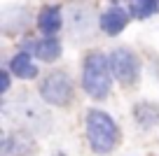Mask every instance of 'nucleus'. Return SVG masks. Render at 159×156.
Returning a JSON list of instances; mask_svg holds the SVG:
<instances>
[{
  "instance_id": "1",
  "label": "nucleus",
  "mask_w": 159,
  "mask_h": 156,
  "mask_svg": "<svg viewBox=\"0 0 159 156\" xmlns=\"http://www.w3.org/2000/svg\"><path fill=\"white\" fill-rule=\"evenodd\" d=\"M110 84H112V70H110V58L101 51H91L84 58L82 65V89L87 96L103 100L110 93Z\"/></svg>"
},
{
  "instance_id": "2",
  "label": "nucleus",
  "mask_w": 159,
  "mask_h": 156,
  "mask_svg": "<svg viewBox=\"0 0 159 156\" xmlns=\"http://www.w3.org/2000/svg\"><path fill=\"white\" fill-rule=\"evenodd\" d=\"M87 140L96 154H108L115 149L119 140V128L115 119L103 110H89L87 112Z\"/></svg>"
},
{
  "instance_id": "3",
  "label": "nucleus",
  "mask_w": 159,
  "mask_h": 156,
  "mask_svg": "<svg viewBox=\"0 0 159 156\" xmlns=\"http://www.w3.org/2000/svg\"><path fill=\"white\" fill-rule=\"evenodd\" d=\"M73 93L75 86L66 72H49L40 84V98L49 105H56V107L68 105L73 100Z\"/></svg>"
},
{
  "instance_id": "4",
  "label": "nucleus",
  "mask_w": 159,
  "mask_h": 156,
  "mask_svg": "<svg viewBox=\"0 0 159 156\" xmlns=\"http://www.w3.org/2000/svg\"><path fill=\"white\" fill-rule=\"evenodd\" d=\"M110 70H112V77L117 79L119 84L124 86H131V84L138 82V75H140V63H138V56L126 47H117L110 51Z\"/></svg>"
},
{
  "instance_id": "5",
  "label": "nucleus",
  "mask_w": 159,
  "mask_h": 156,
  "mask_svg": "<svg viewBox=\"0 0 159 156\" xmlns=\"http://www.w3.org/2000/svg\"><path fill=\"white\" fill-rule=\"evenodd\" d=\"M24 51H30L35 58L45 61V63H54V61L61 56L63 47H61V40H56V35H45L42 40H35V42L26 40Z\"/></svg>"
},
{
  "instance_id": "6",
  "label": "nucleus",
  "mask_w": 159,
  "mask_h": 156,
  "mask_svg": "<svg viewBox=\"0 0 159 156\" xmlns=\"http://www.w3.org/2000/svg\"><path fill=\"white\" fill-rule=\"evenodd\" d=\"M129 16L131 14L126 10H122L119 5H112L108 12L101 14V21H98L101 30H103L105 35H110V37H112V35H119L122 30L126 28V24H129Z\"/></svg>"
},
{
  "instance_id": "7",
  "label": "nucleus",
  "mask_w": 159,
  "mask_h": 156,
  "mask_svg": "<svg viewBox=\"0 0 159 156\" xmlns=\"http://www.w3.org/2000/svg\"><path fill=\"white\" fill-rule=\"evenodd\" d=\"M63 26V16H61L59 5H47L40 10L38 14V30L42 35H56Z\"/></svg>"
},
{
  "instance_id": "8",
  "label": "nucleus",
  "mask_w": 159,
  "mask_h": 156,
  "mask_svg": "<svg viewBox=\"0 0 159 156\" xmlns=\"http://www.w3.org/2000/svg\"><path fill=\"white\" fill-rule=\"evenodd\" d=\"M7 68H10L12 75L19 77V79H33V77H38V65H35L33 58H30V51H24V49L10 58Z\"/></svg>"
},
{
  "instance_id": "9",
  "label": "nucleus",
  "mask_w": 159,
  "mask_h": 156,
  "mask_svg": "<svg viewBox=\"0 0 159 156\" xmlns=\"http://www.w3.org/2000/svg\"><path fill=\"white\" fill-rule=\"evenodd\" d=\"M159 12V0H131L129 14L131 19H150Z\"/></svg>"
},
{
  "instance_id": "10",
  "label": "nucleus",
  "mask_w": 159,
  "mask_h": 156,
  "mask_svg": "<svg viewBox=\"0 0 159 156\" xmlns=\"http://www.w3.org/2000/svg\"><path fill=\"white\" fill-rule=\"evenodd\" d=\"M136 121L143 128H152L159 121V110L154 105H150V102H140L138 107H136Z\"/></svg>"
},
{
  "instance_id": "11",
  "label": "nucleus",
  "mask_w": 159,
  "mask_h": 156,
  "mask_svg": "<svg viewBox=\"0 0 159 156\" xmlns=\"http://www.w3.org/2000/svg\"><path fill=\"white\" fill-rule=\"evenodd\" d=\"M10 72H12L10 68L0 72V82H2V86H0V89H2V93H7V91H10V84H12V77H10Z\"/></svg>"
},
{
  "instance_id": "12",
  "label": "nucleus",
  "mask_w": 159,
  "mask_h": 156,
  "mask_svg": "<svg viewBox=\"0 0 159 156\" xmlns=\"http://www.w3.org/2000/svg\"><path fill=\"white\" fill-rule=\"evenodd\" d=\"M112 2H122V0H112Z\"/></svg>"
}]
</instances>
